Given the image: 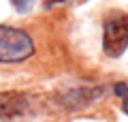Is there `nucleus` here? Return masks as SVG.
Masks as SVG:
<instances>
[{
	"label": "nucleus",
	"mask_w": 128,
	"mask_h": 122,
	"mask_svg": "<svg viewBox=\"0 0 128 122\" xmlns=\"http://www.w3.org/2000/svg\"><path fill=\"white\" fill-rule=\"evenodd\" d=\"M32 54H34V43L28 32L0 24V62L2 64L24 62Z\"/></svg>",
	"instance_id": "obj_1"
},
{
	"label": "nucleus",
	"mask_w": 128,
	"mask_h": 122,
	"mask_svg": "<svg viewBox=\"0 0 128 122\" xmlns=\"http://www.w3.org/2000/svg\"><path fill=\"white\" fill-rule=\"evenodd\" d=\"M128 47V15L115 13L102 28V49L109 58H120Z\"/></svg>",
	"instance_id": "obj_2"
},
{
	"label": "nucleus",
	"mask_w": 128,
	"mask_h": 122,
	"mask_svg": "<svg viewBox=\"0 0 128 122\" xmlns=\"http://www.w3.org/2000/svg\"><path fill=\"white\" fill-rule=\"evenodd\" d=\"M28 96L24 92H0V120H15L28 111Z\"/></svg>",
	"instance_id": "obj_3"
},
{
	"label": "nucleus",
	"mask_w": 128,
	"mask_h": 122,
	"mask_svg": "<svg viewBox=\"0 0 128 122\" xmlns=\"http://www.w3.org/2000/svg\"><path fill=\"white\" fill-rule=\"evenodd\" d=\"M102 94V88H75L60 96V103L66 109H81Z\"/></svg>",
	"instance_id": "obj_4"
},
{
	"label": "nucleus",
	"mask_w": 128,
	"mask_h": 122,
	"mask_svg": "<svg viewBox=\"0 0 128 122\" xmlns=\"http://www.w3.org/2000/svg\"><path fill=\"white\" fill-rule=\"evenodd\" d=\"M115 94L122 96V109L124 113H128V86L126 84H115Z\"/></svg>",
	"instance_id": "obj_5"
},
{
	"label": "nucleus",
	"mask_w": 128,
	"mask_h": 122,
	"mask_svg": "<svg viewBox=\"0 0 128 122\" xmlns=\"http://www.w3.org/2000/svg\"><path fill=\"white\" fill-rule=\"evenodd\" d=\"M32 2H34V0H11V5H13L17 11H22V13L24 11H30Z\"/></svg>",
	"instance_id": "obj_6"
},
{
	"label": "nucleus",
	"mask_w": 128,
	"mask_h": 122,
	"mask_svg": "<svg viewBox=\"0 0 128 122\" xmlns=\"http://www.w3.org/2000/svg\"><path fill=\"white\" fill-rule=\"evenodd\" d=\"M58 2H66V0H47V7H51V5H58Z\"/></svg>",
	"instance_id": "obj_7"
}]
</instances>
